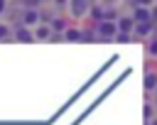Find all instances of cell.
Masks as SVG:
<instances>
[{
  "label": "cell",
  "instance_id": "obj_15",
  "mask_svg": "<svg viewBox=\"0 0 157 125\" xmlns=\"http://www.w3.org/2000/svg\"><path fill=\"white\" fill-rule=\"evenodd\" d=\"M7 34H10V27H7V25H0V39L7 37Z\"/></svg>",
  "mask_w": 157,
  "mask_h": 125
},
{
  "label": "cell",
  "instance_id": "obj_9",
  "mask_svg": "<svg viewBox=\"0 0 157 125\" xmlns=\"http://www.w3.org/2000/svg\"><path fill=\"white\" fill-rule=\"evenodd\" d=\"M49 27H52V32H54V34H59V37H61V34L69 29V27H66V22H64V17H54Z\"/></svg>",
  "mask_w": 157,
  "mask_h": 125
},
{
  "label": "cell",
  "instance_id": "obj_2",
  "mask_svg": "<svg viewBox=\"0 0 157 125\" xmlns=\"http://www.w3.org/2000/svg\"><path fill=\"white\" fill-rule=\"evenodd\" d=\"M39 22H42V12L39 10H25L22 12V27H39Z\"/></svg>",
  "mask_w": 157,
  "mask_h": 125
},
{
  "label": "cell",
  "instance_id": "obj_16",
  "mask_svg": "<svg viewBox=\"0 0 157 125\" xmlns=\"http://www.w3.org/2000/svg\"><path fill=\"white\" fill-rule=\"evenodd\" d=\"M83 42H93V32L86 29V32H83Z\"/></svg>",
  "mask_w": 157,
  "mask_h": 125
},
{
  "label": "cell",
  "instance_id": "obj_1",
  "mask_svg": "<svg viewBox=\"0 0 157 125\" xmlns=\"http://www.w3.org/2000/svg\"><path fill=\"white\" fill-rule=\"evenodd\" d=\"M66 7H69V12H71V17H86L88 15V10H91V2H78V0H74V2H66Z\"/></svg>",
  "mask_w": 157,
  "mask_h": 125
},
{
  "label": "cell",
  "instance_id": "obj_4",
  "mask_svg": "<svg viewBox=\"0 0 157 125\" xmlns=\"http://www.w3.org/2000/svg\"><path fill=\"white\" fill-rule=\"evenodd\" d=\"M118 29H120L123 34H132V32H135V20H132V15H120Z\"/></svg>",
  "mask_w": 157,
  "mask_h": 125
},
{
  "label": "cell",
  "instance_id": "obj_7",
  "mask_svg": "<svg viewBox=\"0 0 157 125\" xmlns=\"http://www.w3.org/2000/svg\"><path fill=\"white\" fill-rule=\"evenodd\" d=\"M142 86H145V91H147V93L157 91V74L147 69V71H145V81H142Z\"/></svg>",
  "mask_w": 157,
  "mask_h": 125
},
{
  "label": "cell",
  "instance_id": "obj_11",
  "mask_svg": "<svg viewBox=\"0 0 157 125\" xmlns=\"http://www.w3.org/2000/svg\"><path fill=\"white\" fill-rule=\"evenodd\" d=\"M49 34H52V27H49V25L34 27V39H49Z\"/></svg>",
  "mask_w": 157,
  "mask_h": 125
},
{
  "label": "cell",
  "instance_id": "obj_8",
  "mask_svg": "<svg viewBox=\"0 0 157 125\" xmlns=\"http://www.w3.org/2000/svg\"><path fill=\"white\" fill-rule=\"evenodd\" d=\"M64 39H66V42H83V29L69 27V29L64 32Z\"/></svg>",
  "mask_w": 157,
  "mask_h": 125
},
{
  "label": "cell",
  "instance_id": "obj_14",
  "mask_svg": "<svg viewBox=\"0 0 157 125\" xmlns=\"http://www.w3.org/2000/svg\"><path fill=\"white\" fill-rule=\"evenodd\" d=\"M147 54H150V56H155V59H157V37H152V39H150V42H147Z\"/></svg>",
  "mask_w": 157,
  "mask_h": 125
},
{
  "label": "cell",
  "instance_id": "obj_17",
  "mask_svg": "<svg viewBox=\"0 0 157 125\" xmlns=\"http://www.w3.org/2000/svg\"><path fill=\"white\" fill-rule=\"evenodd\" d=\"M147 125H157V118H155V120H150V123H147Z\"/></svg>",
  "mask_w": 157,
  "mask_h": 125
},
{
  "label": "cell",
  "instance_id": "obj_13",
  "mask_svg": "<svg viewBox=\"0 0 157 125\" xmlns=\"http://www.w3.org/2000/svg\"><path fill=\"white\" fill-rule=\"evenodd\" d=\"M142 115H145V120L150 123V120H155V108L150 105V103H145V108H142Z\"/></svg>",
  "mask_w": 157,
  "mask_h": 125
},
{
  "label": "cell",
  "instance_id": "obj_6",
  "mask_svg": "<svg viewBox=\"0 0 157 125\" xmlns=\"http://www.w3.org/2000/svg\"><path fill=\"white\" fill-rule=\"evenodd\" d=\"M88 17H91V20H96V22L101 25V22L105 20V7H103V5H96V2H91V10H88Z\"/></svg>",
  "mask_w": 157,
  "mask_h": 125
},
{
  "label": "cell",
  "instance_id": "obj_10",
  "mask_svg": "<svg viewBox=\"0 0 157 125\" xmlns=\"http://www.w3.org/2000/svg\"><path fill=\"white\" fill-rule=\"evenodd\" d=\"M155 22H145V25H135V32L132 34H137V37H147L150 32H155Z\"/></svg>",
  "mask_w": 157,
  "mask_h": 125
},
{
  "label": "cell",
  "instance_id": "obj_12",
  "mask_svg": "<svg viewBox=\"0 0 157 125\" xmlns=\"http://www.w3.org/2000/svg\"><path fill=\"white\" fill-rule=\"evenodd\" d=\"M118 20H120L118 10H115V7H105V20H103V22H118Z\"/></svg>",
  "mask_w": 157,
  "mask_h": 125
},
{
  "label": "cell",
  "instance_id": "obj_3",
  "mask_svg": "<svg viewBox=\"0 0 157 125\" xmlns=\"http://www.w3.org/2000/svg\"><path fill=\"white\" fill-rule=\"evenodd\" d=\"M96 32H98L101 37H113V34H120L118 22H101V25H96Z\"/></svg>",
  "mask_w": 157,
  "mask_h": 125
},
{
  "label": "cell",
  "instance_id": "obj_5",
  "mask_svg": "<svg viewBox=\"0 0 157 125\" xmlns=\"http://www.w3.org/2000/svg\"><path fill=\"white\" fill-rule=\"evenodd\" d=\"M15 39H17V42H34V32H32L29 27L17 25V27H15Z\"/></svg>",
  "mask_w": 157,
  "mask_h": 125
}]
</instances>
